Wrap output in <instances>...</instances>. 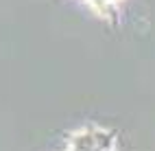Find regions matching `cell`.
<instances>
[{"label":"cell","instance_id":"obj_1","mask_svg":"<svg viewBox=\"0 0 155 151\" xmlns=\"http://www.w3.org/2000/svg\"><path fill=\"white\" fill-rule=\"evenodd\" d=\"M92 138H94V147L101 151H111L114 140H116V132H103V129L92 127Z\"/></svg>","mask_w":155,"mask_h":151}]
</instances>
